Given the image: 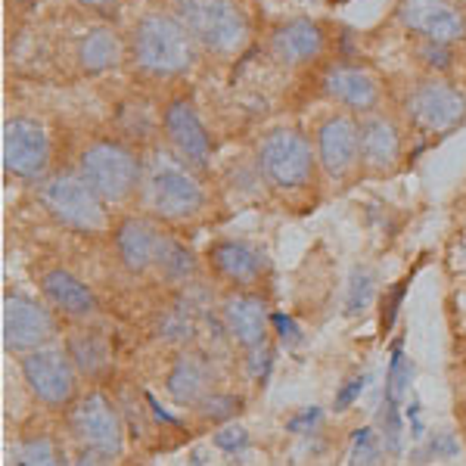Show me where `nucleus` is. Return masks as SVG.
<instances>
[{
  "label": "nucleus",
  "instance_id": "1",
  "mask_svg": "<svg viewBox=\"0 0 466 466\" xmlns=\"http://www.w3.org/2000/svg\"><path fill=\"white\" fill-rule=\"evenodd\" d=\"M140 187H144L147 208L162 221H187L206 206V190L190 171V165L162 149L149 159Z\"/></svg>",
  "mask_w": 466,
  "mask_h": 466
},
{
  "label": "nucleus",
  "instance_id": "2",
  "mask_svg": "<svg viewBox=\"0 0 466 466\" xmlns=\"http://www.w3.org/2000/svg\"><path fill=\"white\" fill-rule=\"evenodd\" d=\"M134 59L156 78L180 75L193 66V37L180 19L149 13L134 28Z\"/></svg>",
  "mask_w": 466,
  "mask_h": 466
},
{
  "label": "nucleus",
  "instance_id": "3",
  "mask_svg": "<svg viewBox=\"0 0 466 466\" xmlns=\"http://www.w3.org/2000/svg\"><path fill=\"white\" fill-rule=\"evenodd\" d=\"M177 19L212 54H237L249 37V19L237 0H177Z\"/></svg>",
  "mask_w": 466,
  "mask_h": 466
},
{
  "label": "nucleus",
  "instance_id": "4",
  "mask_svg": "<svg viewBox=\"0 0 466 466\" xmlns=\"http://www.w3.org/2000/svg\"><path fill=\"white\" fill-rule=\"evenodd\" d=\"M19 370L28 392L41 408L69 410L78 401V367L72 364L66 349H37L19 358Z\"/></svg>",
  "mask_w": 466,
  "mask_h": 466
},
{
  "label": "nucleus",
  "instance_id": "5",
  "mask_svg": "<svg viewBox=\"0 0 466 466\" xmlns=\"http://www.w3.org/2000/svg\"><path fill=\"white\" fill-rule=\"evenodd\" d=\"M81 177L103 202H125L144 180V168L125 144L96 140L81 153Z\"/></svg>",
  "mask_w": 466,
  "mask_h": 466
},
{
  "label": "nucleus",
  "instance_id": "6",
  "mask_svg": "<svg viewBox=\"0 0 466 466\" xmlns=\"http://www.w3.org/2000/svg\"><path fill=\"white\" fill-rule=\"evenodd\" d=\"M41 206L63 228L78 233H100L106 228V202L81 175H54L41 184Z\"/></svg>",
  "mask_w": 466,
  "mask_h": 466
},
{
  "label": "nucleus",
  "instance_id": "7",
  "mask_svg": "<svg viewBox=\"0 0 466 466\" xmlns=\"http://www.w3.org/2000/svg\"><path fill=\"white\" fill-rule=\"evenodd\" d=\"M69 432L81 451L116 461L125 448V426L116 404L103 392H87L69 408Z\"/></svg>",
  "mask_w": 466,
  "mask_h": 466
},
{
  "label": "nucleus",
  "instance_id": "8",
  "mask_svg": "<svg viewBox=\"0 0 466 466\" xmlns=\"http://www.w3.org/2000/svg\"><path fill=\"white\" fill-rule=\"evenodd\" d=\"M258 165H261V175L274 187H280V190H299V187H305L311 180L314 171L311 144L299 131L277 127V131H270L261 140Z\"/></svg>",
  "mask_w": 466,
  "mask_h": 466
},
{
  "label": "nucleus",
  "instance_id": "9",
  "mask_svg": "<svg viewBox=\"0 0 466 466\" xmlns=\"http://www.w3.org/2000/svg\"><path fill=\"white\" fill-rule=\"evenodd\" d=\"M54 308H47L37 299L13 296L4 299V345L6 351L28 355V351L47 349L56 336V318Z\"/></svg>",
  "mask_w": 466,
  "mask_h": 466
},
{
  "label": "nucleus",
  "instance_id": "10",
  "mask_svg": "<svg viewBox=\"0 0 466 466\" xmlns=\"http://www.w3.org/2000/svg\"><path fill=\"white\" fill-rule=\"evenodd\" d=\"M408 116L417 127L430 134H445L466 118V96L448 81H420L408 94Z\"/></svg>",
  "mask_w": 466,
  "mask_h": 466
},
{
  "label": "nucleus",
  "instance_id": "11",
  "mask_svg": "<svg viewBox=\"0 0 466 466\" xmlns=\"http://www.w3.org/2000/svg\"><path fill=\"white\" fill-rule=\"evenodd\" d=\"M221 318L228 327L230 339L243 351H258L268 345L270 336V305L261 292L233 289L221 305Z\"/></svg>",
  "mask_w": 466,
  "mask_h": 466
},
{
  "label": "nucleus",
  "instance_id": "12",
  "mask_svg": "<svg viewBox=\"0 0 466 466\" xmlns=\"http://www.w3.org/2000/svg\"><path fill=\"white\" fill-rule=\"evenodd\" d=\"M50 162V140L32 118H10L4 125V168L16 177H41Z\"/></svg>",
  "mask_w": 466,
  "mask_h": 466
},
{
  "label": "nucleus",
  "instance_id": "13",
  "mask_svg": "<svg viewBox=\"0 0 466 466\" xmlns=\"http://www.w3.org/2000/svg\"><path fill=\"white\" fill-rule=\"evenodd\" d=\"M398 19L413 35L435 44H457L466 37V16L451 0H401Z\"/></svg>",
  "mask_w": 466,
  "mask_h": 466
},
{
  "label": "nucleus",
  "instance_id": "14",
  "mask_svg": "<svg viewBox=\"0 0 466 466\" xmlns=\"http://www.w3.org/2000/svg\"><path fill=\"white\" fill-rule=\"evenodd\" d=\"M168 233H162L147 218H125L112 233L118 261L131 270V274H147V270H159V261L168 246Z\"/></svg>",
  "mask_w": 466,
  "mask_h": 466
},
{
  "label": "nucleus",
  "instance_id": "15",
  "mask_svg": "<svg viewBox=\"0 0 466 466\" xmlns=\"http://www.w3.org/2000/svg\"><path fill=\"white\" fill-rule=\"evenodd\" d=\"M208 268L218 280L230 283L233 289H252L265 277V258L249 243L239 239H218L208 246Z\"/></svg>",
  "mask_w": 466,
  "mask_h": 466
},
{
  "label": "nucleus",
  "instance_id": "16",
  "mask_svg": "<svg viewBox=\"0 0 466 466\" xmlns=\"http://www.w3.org/2000/svg\"><path fill=\"white\" fill-rule=\"evenodd\" d=\"M318 159L329 177H342L360 159V125L349 116H329L318 127Z\"/></svg>",
  "mask_w": 466,
  "mask_h": 466
},
{
  "label": "nucleus",
  "instance_id": "17",
  "mask_svg": "<svg viewBox=\"0 0 466 466\" xmlns=\"http://www.w3.org/2000/svg\"><path fill=\"white\" fill-rule=\"evenodd\" d=\"M212 382H215L212 360L199 355V351H184L168 367L165 389H168V395L175 398V404H180V408H199L215 392Z\"/></svg>",
  "mask_w": 466,
  "mask_h": 466
},
{
  "label": "nucleus",
  "instance_id": "18",
  "mask_svg": "<svg viewBox=\"0 0 466 466\" xmlns=\"http://www.w3.org/2000/svg\"><path fill=\"white\" fill-rule=\"evenodd\" d=\"M41 296L56 314L69 320H87L96 311V299L87 283H81L72 270L50 268L41 274Z\"/></svg>",
  "mask_w": 466,
  "mask_h": 466
},
{
  "label": "nucleus",
  "instance_id": "19",
  "mask_svg": "<svg viewBox=\"0 0 466 466\" xmlns=\"http://www.w3.org/2000/svg\"><path fill=\"white\" fill-rule=\"evenodd\" d=\"M323 90L342 103L345 109L355 112H373L380 106V85L367 69L360 66H333L323 75Z\"/></svg>",
  "mask_w": 466,
  "mask_h": 466
},
{
  "label": "nucleus",
  "instance_id": "20",
  "mask_svg": "<svg viewBox=\"0 0 466 466\" xmlns=\"http://www.w3.org/2000/svg\"><path fill=\"white\" fill-rule=\"evenodd\" d=\"M165 131H168L171 144L190 165H206L212 156V140H208L206 127H202L199 116L193 112L190 103L177 100L165 109Z\"/></svg>",
  "mask_w": 466,
  "mask_h": 466
},
{
  "label": "nucleus",
  "instance_id": "21",
  "mask_svg": "<svg viewBox=\"0 0 466 466\" xmlns=\"http://www.w3.org/2000/svg\"><path fill=\"white\" fill-rule=\"evenodd\" d=\"M401 159V134L395 122L382 116H370L360 122V162L367 171L386 175Z\"/></svg>",
  "mask_w": 466,
  "mask_h": 466
},
{
  "label": "nucleus",
  "instance_id": "22",
  "mask_svg": "<svg viewBox=\"0 0 466 466\" xmlns=\"http://www.w3.org/2000/svg\"><path fill=\"white\" fill-rule=\"evenodd\" d=\"M274 54L289 66L311 63L323 54V28L311 19H292L287 25H280L270 37Z\"/></svg>",
  "mask_w": 466,
  "mask_h": 466
},
{
  "label": "nucleus",
  "instance_id": "23",
  "mask_svg": "<svg viewBox=\"0 0 466 466\" xmlns=\"http://www.w3.org/2000/svg\"><path fill=\"white\" fill-rule=\"evenodd\" d=\"M66 351H69L72 364L78 367L81 377L100 380L109 370V360H112L109 345L96 329H75L69 339H66Z\"/></svg>",
  "mask_w": 466,
  "mask_h": 466
},
{
  "label": "nucleus",
  "instance_id": "24",
  "mask_svg": "<svg viewBox=\"0 0 466 466\" xmlns=\"http://www.w3.org/2000/svg\"><path fill=\"white\" fill-rule=\"evenodd\" d=\"M118 59H122V41L112 28H94L81 37L78 44V63L87 72H106L116 69Z\"/></svg>",
  "mask_w": 466,
  "mask_h": 466
},
{
  "label": "nucleus",
  "instance_id": "25",
  "mask_svg": "<svg viewBox=\"0 0 466 466\" xmlns=\"http://www.w3.org/2000/svg\"><path fill=\"white\" fill-rule=\"evenodd\" d=\"M10 466H69L63 445L50 432H25L13 445Z\"/></svg>",
  "mask_w": 466,
  "mask_h": 466
},
{
  "label": "nucleus",
  "instance_id": "26",
  "mask_svg": "<svg viewBox=\"0 0 466 466\" xmlns=\"http://www.w3.org/2000/svg\"><path fill=\"white\" fill-rule=\"evenodd\" d=\"M159 274L168 277L171 283H187L193 274H197V258H193L190 249H184V246L175 243V239H168L165 255L159 261Z\"/></svg>",
  "mask_w": 466,
  "mask_h": 466
},
{
  "label": "nucleus",
  "instance_id": "27",
  "mask_svg": "<svg viewBox=\"0 0 466 466\" xmlns=\"http://www.w3.org/2000/svg\"><path fill=\"white\" fill-rule=\"evenodd\" d=\"M243 410V398L230 392H212L206 401L199 404L197 413L202 420H212V423H230L237 413Z\"/></svg>",
  "mask_w": 466,
  "mask_h": 466
},
{
  "label": "nucleus",
  "instance_id": "28",
  "mask_svg": "<svg viewBox=\"0 0 466 466\" xmlns=\"http://www.w3.org/2000/svg\"><path fill=\"white\" fill-rule=\"evenodd\" d=\"M215 445L221 448V451H239V448H246L249 445V435H246L243 426H221V430L215 432Z\"/></svg>",
  "mask_w": 466,
  "mask_h": 466
},
{
  "label": "nucleus",
  "instance_id": "29",
  "mask_svg": "<svg viewBox=\"0 0 466 466\" xmlns=\"http://www.w3.org/2000/svg\"><path fill=\"white\" fill-rule=\"evenodd\" d=\"M420 56L430 69H448L451 66V54H448V44H435V41H426L420 47Z\"/></svg>",
  "mask_w": 466,
  "mask_h": 466
},
{
  "label": "nucleus",
  "instance_id": "30",
  "mask_svg": "<svg viewBox=\"0 0 466 466\" xmlns=\"http://www.w3.org/2000/svg\"><path fill=\"white\" fill-rule=\"evenodd\" d=\"M360 389H364V377H355V380H349V386L342 389L339 398H336V410H345L351 401L360 395Z\"/></svg>",
  "mask_w": 466,
  "mask_h": 466
},
{
  "label": "nucleus",
  "instance_id": "31",
  "mask_svg": "<svg viewBox=\"0 0 466 466\" xmlns=\"http://www.w3.org/2000/svg\"><path fill=\"white\" fill-rule=\"evenodd\" d=\"M355 445H358V448H355V454H364V457H360L364 463L377 457V441H373V432H370V430H360Z\"/></svg>",
  "mask_w": 466,
  "mask_h": 466
},
{
  "label": "nucleus",
  "instance_id": "32",
  "mask_svg": "<svg viewBox=\"0 0 466 466\" xmlns=\"http://www.w3.org/2000/svg\"><path fill=\"white\" fill-rule=\"evenodd\" d=\"M367 296H370V280H360V287L355 283V287H351V302H349V311H358V302H360V308L367 305Z\"/></svg>",
  "mask_w": 466,
  "mask_h": 466
},
{
  "label": "nucleus",
  "instance_id": "33",
  "mask_svg": "<svg viewBox=\"0 0 466 466\" xmlns=\"http://www.w3.org/2000/svg\"><path fill=\"white\" fill-rule=\"evenodd\" d=\"M72 466H112V461H106V457H100V454H90V451H81Z\"/></svg>",
  "mask_w": 466,
  "mask_h": 466
},
{
  "label": "nucleus",
  "instance_id": "34",
  "mask_svg": "<svg viewBox=\"0 0 466 466\" xmlns=\"http://www.w3.org/2000/svg\"><path fill=\"white\" fill-rule=\"evenodd\" d=\"M318 417H320V410H305L302 417L289 420V430H292V432H302L305 426H311V423H314V420H318Z\"/></svg>",
  "mask_w": 466,
  "mask_h": 466
},
{
  "label": "nucleus",
  "instance_id": "35",
  "mask_svg": "<svg viewBox=\"0 0 466 466\" xmlns=\"http://www.w3.org/2000/svg\"><path fill=\"white\" fill-rule=\"evenodd\" d=\"M81 6H87V10H109V6H116L118 0H78Z\"/></svg>",
  "mask_w": 466,
  "mask_h": 466
}]
</instances>
